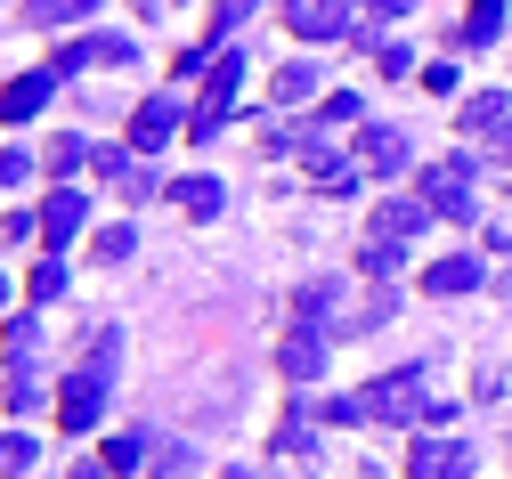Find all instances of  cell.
Listing matches in <instances>:
<instances>
[{
	"instance_id": "1",
	"label": "cell",
	"mask_w": 512,
	"mask_h": 479,
	"mask_svg": "<svg viewBox=\"0 0 512 479\" xmlns=\"http://www.w3.org/2000/svg\"><path fill=\"white\" fill-rule=\"evenodd\" d=\"M114 350H122V341H114V333H98V350L74 366V382H66V390H57V423H66V431H90V423L106 415V390H114Z\"/></svg>"
},
{
	"instance_id": "2",
	"label": "cell",
	"mask_w": 512,
	"mask_h": 479,
	"mask_svg": "<svg viewBox=\"0 0 512 479\" xmlns=\"http://www.w3.org/2000/svg\"><path fill=\"white\" fill-rule=\"evenodd\" d=\"M415 187L431 195V212H439V220H480V195H472V163H464V155L431 163V171H423Z\"/></svg>"
},
{
	"instance_id": "3",
	"label": "cell",
	"mask_w": 512,
	"mask_h": 479,
	"mask_svg": "<svg viewBox=\"0 0 512 479\" xmlns=\"http://www.w3.org/2000/svg\"><path fill=\"white\" fill-rule=\"evenodd\" d=\"M366 415H374V423H415V415H431V398H423V374H415V366L382 374V382L366 390Z\"/></svg>"
},
{
	"instance_id": "4",
	"label": "cell",
	"mask_w": 512,
	"mask_h": 479,
	"mask_svg": "<svg viewBox=\"0 0 512 479\" xmlns=\"http://www.w3.org/2000/svg\"><path fill=\"white\" fill-rule=\"evenodd\" d=\"M236 82H244V57H228V49H220V65L204 74V106H196V139H204V147L220 139V122L236 114Z\"/></svg>"
},
{
	"instance_id": "5",
	"label": "cell",
	"mask_w": 512,
	"mask_h": 479,
	"mask_svg": "<svg viewBox=\"0 0 512 479\" xmlns=\"http://www.w3.org/2000/svg\"><path fill=\"white\" fill-rule=\"evenodd\" d=\"M285 25L301 41H334V33H358V0H285Z\"/></svg>"
},
{
	"instance_id": "6",
	"label": "cell",
	"mask_w": 512,
	"mask_h": 479,
	"mask_svg": "<svg viewBox=\"0 0 512 479\" xmlns=\"http://www.w3.org/2000/svg\"><path fill=\"white\" fill-rule=\"evenodd\" d=\"M504 122H512V98L488 90V98H464V122L456 130H464V139H488V163H512V130Z\"/></svg>"
},
{
	"instance_id": "7",
	"label": "cell",
	"mask_w": 512,
	"mask_h": 479,
	"mask_svg": "<svg viewBox=\"0 0 512 479\" xmlns=\"http://www.w3.org/2000/svg\"><path fill=\"white\" fill-rule=\"evenodd\" d=\"M277 366H285V382H317L326 374V325H285Z\"/></svg>"
},
{
	"instance_id": "8",
	"label": "cell",
	"mask_w": 512,
	"mask_h": 479,
	"mask_svg": "<svg viewBox=\"0 0 512 479\" xmlns=\"http://www.w3.org/2000/svg\"><path fill=\"white\" fill-rule=\"evenodd\" d=\"M90 171H106L122 203H147V195H155V171H147L139 155H122V147H90Z\"/></svg>"
},
{
	"instance_id": "9",
	"label": "cell",
	"mask_w": 512,
	"mask_h": 479,
	"mask_svg": "<svg viewBox=\"0 0 512 479\" xmlns=\"http://www.w3.org/2000/svg\"><path fill=\"white\" fill-rule=\"evenodd\" d=\"M139 49L122 41V33H90V41H66L57 49V74H90V65H131Z\"/></svg>"
},
{
	"instance_id": "10",
	"label": "cell",
	"mask_w": 512,
	"mask_h": 479,
	"mask_svg": "<svg viewBox=\"0 0 512 479\" xmlns=\"http://www.w3.org/2000/svg\"><path fill=\"white\" fill-rule=\"evenodd\" d=\"M171 139H179V98H147V106L131 114V147L155 155V147H171Z\"/></svg>"
},
{
	"instance_id": "11",
	"label": "cell",
	"mask_w": 512,
	"mask_h": 479,
	"mask_svg": "<svg viewBox=\"0 0 512 479\" xmlns=\"http://www.w3.org/2000/svg\"><path fill=\"white\" fill-rule=\"evenodd\" d=\"M415 479H472V447H456V439H415Z\"/></svg>"
},
{
	"instance_id": "12",
	"label": "cell",
	"mask_w": 512,
	"mask_h": 479,
	"mask_svg": "<svg viewBox=\"0 0 512 479\" xmlns=\"http://www.w3.org/2000/svg\"><path fill=\"white\" fill-rule=\"evenodd\" d=\"M82 212H90V203H82L74 187H57V195L41 203V236H49V252H66V244L82 236Z\"/></svg>"
},
{
	"instance_id": "13",
	"label": "cell",
	"mask_w": 512,
	"mask_h": 479,
	"mask_svg": "<svg viewBox=\"0 0 512 479\" xmlns=\"http://www.w3.org/2000/svg\"><path fill=\"white\" fill-rule=\"evenodd\" d=\"M472 285H480V260H472V252L431 260V268H423V293H431V301H456V293H472Z\"/></svg>"
},
{
	"instance_id": "14",
	"label": "cell",
	"mask_w": 512,
	"mask_h": 479,
	"mask_svg": "<svg viewBox=\"0 0 512 479\" xmlns=\"http://www.w3.org/2000/svg\"><path fill=\"white\" fill-rule=\"evenodd\" d=\"M49 90H57V65H41V74H17V82H9V98H0V114L25 122V114H41V106H49Z\"/></svg>"
},
{
	"instance_id": "15",
	"label": "cell",
	"mask_w": 512,
	"mask_h": 479,
	"mask_svg": "<svg viewBox=\"0 0 512 479\" xmlns=\"http://www.w3.org/2000/svg\"><path fill=\"white\" fill-rule=\"evenodd\" d=\"M431 220V203H415V195H391V203H382V212H374V236H391V244H407L415 228Z\"/></svg>"
},
{
	"instance_id": "16",
	"label": "cell",
	"mask_w": 512,
	"mask_h": 479,
	"mask_svg": "<svg viewBox=\"0 0 512 479\" xmlns=\"http://www.w3.org/2000/svg\"><path fill=\"white\" fill-rule=\"evenodd\" d=\"M358 163H366V171H399V163H407V139L382 122V130H366V139H358Z\"/></svg>"
},
{
	"instance_id": "17",
	"label": "cell",
	"mask_w": 512,
	"mask_h": 479,
	"mask_svg": "<svg viewBox=\"0 0 512 479\" xmlns=\"http://www.w3.org/2000/svg\"><path fill=\"white\" fill-rule=\"evenodd\" d=\"M171 203H179L187 220H220V203H228V195H220V179H179Z\"/></svg>"
},
{
	"instance_id": "18",
	"label": "cell",
	"mask_w": 512,
	"mask_h": 479,
	"mask_svg": "<svg viewBox=\"0 0 512 479\" xmlns=\"http://www.w3.org/2000/svg\"><path fill=\"white\" fill-rule=\"evenodd\" d=\"M25 17L57 33V25H82V17H98V0H25Z\"/></svg>"
},
{
	"instance_id": "19",
	"label": "cell",
	"mask_w": 512,
	"mask_h": 479,
	"mask_svg": "<svg viewBox=\"0 0 512 479\" xmlns=\"http://www.w3.org/2000/svg\"><path fill=\"white\" fill-rule=\"evenodd\" d=\"M464 41H504V0H472V9H464Z\"/></svg>"
},
{
	"instance_id": "20",
	"label": "cell",
	"mask_w": 512,
	"mask_h": 479,
	"mask_svg": "<svg viewBox=\"0 0 512 479\" xmlns=\"http://www.w3.org/2000/svg\"><path fill=\"white\" fill-rule=\"evenodd\" d=\"M317 90V65H277V106H301Z\"/></svg>"
},
{
	"instance_id": "21",
	"label": "cell",
	"mask_w": 512,
	"mask_h": 479,
	"mask_svg": "<svg viewBox=\"0 0 512 479\" xmlns=\"http://www.w3.org/2000/svg\"><path fill=\"white\" fill-rule=\"evenodd\" d=\"M399 260H407V252H399L391 236H374V244L358 252V268H366V277H399Z\"/></svg>"
},
{
	"instance_id": "22",
	"label": "cell",
	"mask_w": 512,
	"mask_h": 479,
	"mask_svg": "<svg viewBox=\"0 0 512 479\" xmlns=\"http://www.w3.org/2000/svg\"><path fill=\"white\" fill-rule=\"evenodd\" d=\"M33 463H41V447H33L25 431H9V447H0V471H9V479H25Z\"/></svg>"
},
{
	"instance_id": "23",
	"label": "cell",
	"mask_w": 512,
	"mask_h": 479,
	"mask_svg": "<svg viewBox=\"0 0 512 479\" xmlns=\"http://www.w3.org/2000/svg\"><path fill=\"white\" fill-rule=\"evenodd\" d=\"M358 114H366V106H358V90H334L326 106H317V122H326V130H350Z\"/></svg>"
},
{
	"instance_id": "24",
	"label": "cell",
	"mask_w": 512,
	"mask_h": 479,
	"mask_svg": "<svg viewBox=\"0 0 512 479\" xmlns=\"http://www.w3.org/2000/svg\"><path fill=\"white\" fill-rule=\"evenodd\" d=\"M90 252H98V260H131V252H139V236H131V228H98V236H90Z\"/></svg>"
},
{
	"instance_id": "25",
	"label": "cell",
	"mask_w": 512,
	"mask_h": 479,
	"mask_svg": "<svg viewBox=\"0 0 512 479\" xmlns=\"http://www.w3.org/2000/svg\"><path fill=\"white\" fill-rule=\"evenodd\" d=\"M277 455H285V463H317V447H309V423H285V431H277Z\"/></svg>"
},
{
	"instance_id": "26",
	"label": "cell",
	"mask_w": 512,
	"mask_h": 479,
	"mask_svg": "<svg viewBox=\"0 0 512 479\" xmlns=\"http://www.w3.org/2000/svg\"><path fill=\"white\" fill-rule=\"evenodd\" d=\"M57 293H66V260H41L33 268V301H57Z\"/></svg>"
},
{
	"instance_id": "27",
	"label": "cell",
	"mask_w": 512,
	"mask_h": 479,
	"mask_svg": "<svg viewBox=\"0 0 512 479\" xmlns=\"http://www.w3.org/2000/svg\"><path fill=\"white\" fill-rule=\"evenodd\" d=\"M326 423H374L366 398H326Z\"/></svg>"
},
{
	"instance_id": "28",
	"label": "cell",
	"mask_w": 512,
	"mask_h": 479,
	"mask_svg": "<svg viewBox=\"0 0 512 479\" xmlns=\"http://www.w3.org/2000/svg\"><path fill=\"white\" fill-rule=\"evenodd\" d=\"M82 155H90V139H57V147H49V171H74Z\"/></svg>"
},
{
	"instance_id": "29",
	"label": "cell",
	"mask_w": 512,
	"mask_h": 479,
	"mask_svg": "<svg viewBox=\"0 0 512 479\" xmlns=\"http://www.w3.org/2000/svg\"><path fill=\"white\" fill-rule=\"evenodd\" d=\"M106 471H139V439H106Z\"/></svg>"
},
{
	"instance_id": "30",
	"label": "cell",
	"mask_w": 512,
	"mask_h": 479,
	"mask_svg": "<svg viewBox=\"0 0 512 479\" xmlns=\"http://www.w3.org/2000/svg\"><path fill=\"white\" fill-rule=\"evenodd\" d=\"M212 17H220V25H244V17H252V0H212Z\"/></svg>"
},
{
	"instance_id": "31",
	"label": "cell",
	"mask_w": 512,
	"mask_h": 479,
	"mask_svg": "<svg viewBox=\"0 0 512 479\" xmlns=\"http://www.w3.org/2000/svg\"><path fill=\"white\" fill-rule=\"evenodd\" d=\"M366 9H374V17H407L415 0H366Z\"/></svg>"
},
{
	"instance_id": "32",
	"label": "cell",
	"mask_w": 512,
	"mask_h": 479,
	"mask_svg": "<svg viewBox=\"0 0 512 479\" xmlns=\"http://www.w3.org/2000/svg\"><path fill=\"white\" fill-rule=\"evenodd\" d=\"M74 479H106V471H90V463H82V471H74Z\"/></svg>"
},
{
	"instance_id": "33",
	"label": "cell",
	"mask_w": 512,
	"mask_h": 479,
	"mask_svg": "<svg viewBox=\"0 0 512 479\" xmlns=\"http://www.w3.org/2000/svg\"><path fill=\"white\" fill-rule=\"evenodd\" d=\"M220 479H252V471H220Z\"/></svg>"
}]
</instances>
